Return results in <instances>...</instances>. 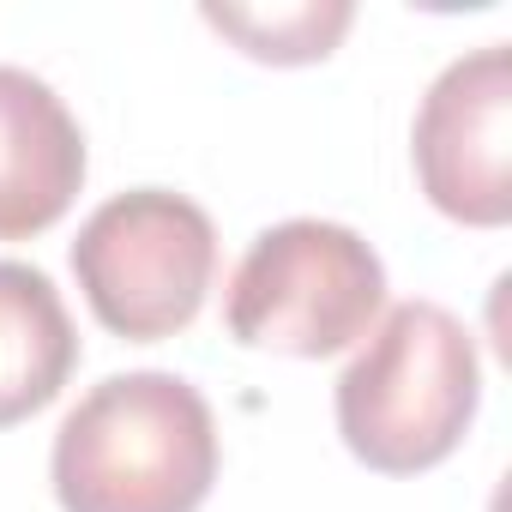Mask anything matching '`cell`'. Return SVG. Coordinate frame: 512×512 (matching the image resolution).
Wrapping results in <instances>:
<instances>
[{"mask_svg": "<svg viewBox=\"0 0 512 512\" xmlns=\"http://www.w3.org/2000/svg\"><path fill=\"white\" fill-rule=\"evenodd\" d=\"M61 512H199L217 482L211 404L163 368L109 374L55 434Z\"/></svg>", "mask_w": 512, "mask_h": 512, "instance_id": "6da1fadb", "label": "cell"}, {"mask_svg": "<svg viewBox=\"0 0 512 512\" xmlns=\"http://www.w3.org/2000/svg\"><path fill=\"white\" fill-rule=\"evenodd\" d=\"M482 404L476 338L440 302H404L338 374V434L380 476L452 458Z\"/></svg>", "mask_w": 512, "mask_h": 512, "instance_id": "7a4b0ae2", "label": "cell"}, {"mask_svg": "<svg viewBox=\"0 0 512 512\" xmlns=\"http://www.w3.org/2000/svg\"><path fill=\"white\" fill-rule=\"evenodd\" d=\"M386 308V266L380 253L326 217H290L253 235L241 266L223 296L229 338L247 350H278V356H338Z\"/></svg>", "mask_w": 512, "mask_h": 512, "instance_id": "3957f363", "label": "cell"}, {"mask_svg": "<svg viewBox=\"0 0 512 512\" xmlns=\"http://www.w3.org/2000/svg\"><path fill=\"white\" fill-rule=\"evenodd\" d=\"M73 272L97 326L127 344H157L199 320L217 278V229L187 193L133 187L85 217Z\"/></svg>", "mask_w": 512, "mask_h": 512, "instance_id": "277c9868", "label": "cell"}, {"mask_svg": "<svg viewBox=\"0 0 512 512\" xmlns=\"http://www.w3.org/2000/svg\"><path fill=\"white\" fill-rule=\"evenodd\" d=\"M416 181L434 211L470 229L512 217V55L482 43L458 55L416 109Z\"/></svg>", "mask_w": 512, "mask_h": 512, "instance_id": "5b68a950", "label": "cell"}, {"mask_svg": "<svg viewBox=\"0 0 512 512\" xmlns=\"http://www.w3.org/2000/svg\"><path fill=\"white\" fill-rule=\"evenodd\" d=\"M85 187V133L49 79L0 67V241H31Z\"/></svg>", "mask_w": 512, "mask_h": 512, "instance_id": "8992f818", "label": "cell"}, {"mask_svg": "<svg viewBox=\"0 0 512 512\" xmlns=\"http://www.w3.org/2000/svg\"><path fill=\"white\" fill-rule=\"evenodd\" d=\"M79 368V332L49 272L0 260V428L61 398Z\"/></svg>", "mask_w": 512, "mask_h": 512, "instance_id": "52a82bcc", "label": "cell"}, {"mask_svg": "<svg viewBox=\"0 0 512 512\" xmlns=\"http://www.w3.org/2000/svg\"><path fill=\"white\" fill-rule=\"evenodd\" d=\"M356 7L350 0H296V7H205V25L241 43V55L272 67H308L338 49Z\"/></svg>", "mask_w": 512, "mask_h": 512, "instance_id": "ba28073f", "label": "cell"}]
</instances>
